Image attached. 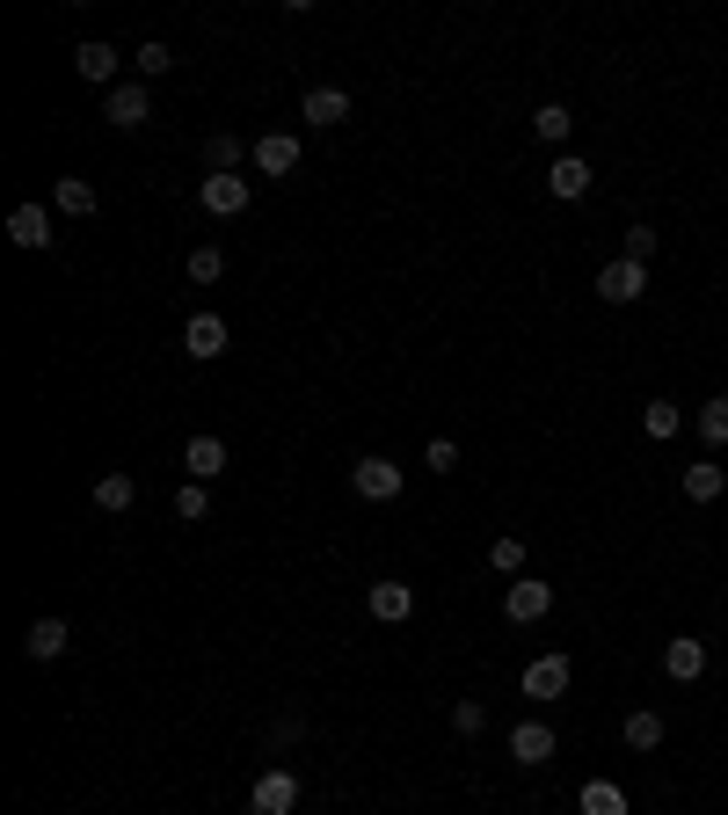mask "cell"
<instances>
[{
  "instance_id": "44dd1931",
  "label": "cell",
  "mask_w": 728,
  "mask_h": 815,
  "mask_svg": "<svg viewBox=\"0 0 728 815\" xmlns=\"http://www.w3.org/2000/svg\"><path fill=\"white\" fill-rule=\"evenodd\" d=\"M248 154H256L248 139H233V132H211V146H205V168H211V175H233Z\"/></svg>"
},
{
  "instance_id": "ba28073f",
  "label": "cell",
  "mask_w": 728,
  "mask_h": 815,
  "mask_svg": "<svg viewBox=\"0 0 728 815\" xmlns=\"http://www.w3.org/2000/svg\"><path fill=\"white\" fill-rule=\"evenodd\" d=\"M117 66H124L117 44H81V52H73V73L95 81V87H117Z\"/></svg>"
},
{
  "instance_id": "4dcf8cb0",
  "label": "cell",
  "mask_w": 728,
  "mask_h": 815,
  "mask_svg": "<svg viewBox=\"0 0 728 815\" xmlns=\"http://www.w3.org/2000/svg\"><path fill=\"white\" fill-rule=\"evenodd\" d=\"M451 729H459V735H481L488 729V707H481V699H459V707H451Z\"/></svg>"
},
{
  "instance_id": "277c9868",
  "label": "cell",
  "mask_w": 728,
  "mask_h": 815,
  "mask_svg": "<svg viewBox=\"0 0 728 815\" xmlns=\"http://www.w3.org/2000/svg\"><path fill=\"white\" fill-rule=\"evenodd\" d=\"M248 808H256V815H292L299 808V780L284 772V764H270V772L248 786Z\"/></svg>"
},
{
  "instance_id": "5b68a950",
  "label": "cell",
  "mask_w": 728,
  "mask_h": 815,
  "mask_svg": "<svg viewBox=\"0 0 728 815\" xmlns=\"http://www.w3.org/2000/svg\"><path fill=\"white\" fill-rule=\"evenodd\" d=\"M197 205H205L211 219H241L248 211V175H205V182H197Z\"/></svg>"
},
{
  "instance_id": "4316f807",
  "label": "cell",
  "mask_w": 728,
  "mask_h": 815,
  "mask_svg": "<svg viewBox=\"0 0 728 815\" xmlns=\"http://www.w3.org/2000/svg\"><path fill=\"white\" fill-rule=\"evenodd\" d=\"M699 437H707V445H728V394H714L707 408H699Z\"/></svg>"
},
{
  "instance_id": "6da1fadb",
  "label": "cell",
  "mask_w": 728,
  "mask_h": 815,
  "mask_svg": "<svg viewBox=\"0 0 728 815\" xmlns=\"http://www.w3.org/2000/svg\"><path fill=\"white\" fill-rule=\"evenodd\" d=\"M350 488H357L364 503H401V467L379 459V451H364L357 467H350Z\"/></svg>"
},
{
  "instance_id": "ffe728a7",
  "label": "cell",
  "mask_w": 728,
  "mask_h": 815,
  "mask_svg": "<svg viewBox=\"0 0 728 815\" xmlns=\"http://www.w3.org/2000/svg\"><path fill=\"white\" fill-rule=\"evenodd\" d=\"M299 109H306V124H343L350 95H343V87H306V103H299Z\"/></svg>"
},
{
  "instance_id": "cb8c5ba5",
  "label": "cell",
  "mask_w": 728,
  "mask_h": 815,
  "mask_svg": "<svg viewBox=\"0 0 728 815\" xmlns=\"http://www.w3.org/2000/svg\"><path fill=\"white\" fill-rule=\"evenodd\" d=\"M532 132H539V139H569V132H575V117H569V103H539L532 109Z\"/></svg>"
},
{
  "instance_id": "ac0fdd59",
  "label": "cell",
  "mask_w": 728,
  "mask_h": 815,
  "mask_svg": "<svg viewBox=\"0 0 728 815\" xmlns=\"http://www.w3.org/2000/svg\"><path fill=\"white\" fill-rule=\"evenodd\" d=\"M132 503H139V481H132V473H103V481H95V510L124 518Z\"/></svg>"
},
{
  "instance_id": "7402d4cb",
  "label": "cell",
  "mask_w": 728,
  "mask_h": 815,
  "mask_svg": "<svg viewBox=\"0 0 728 815\" xmlns=\"http://www.w3.org/2000/svg\"><path fill=\"white\" fill-rule=\"evenodd\" d=\"M721 488H728V473L714 467V459H699V467H685V495H693V503H721Z\"/></svg>"
},
{
  "instance_id": "3957f363",
  "label": "cell",
  "mask_w": 728,
  "mask_h": 815,
  "mask_svg": "<svg viewBox=\"0 0 728 815\" xmlns=\"http://www.w3.org/2000/svg\"><path fill=\"white\" fill-rule=\"evenodd\" d=\"M648 292V262H605V270H597V299H605V306H634V299Z\"/></svg>"
},
{
  "instance_id": "d6a6232c",
  "label": "cell",
  "mask_w": 728,
  "mask_h": 815,
  "mask_svg": "<svg viewBox=\"0 0 728 815\" xmlns=\"http://www.w3.org/2000/svg\"><path fill=\"white\" fill-rule=\"evenodd\" d=\"M656 255V226H626V262H648Z\"/></svg>"
},
{
  "instance_id": "603a6c76",
  "label": "cell",
  "mask_w": 728,
  "mask_h": 815,
  "mask_svg": "<svg viewBox=\"0 0 728 815\" xmlns=\"http://www.w3.org/2000/svg\"><path fill=\"white\" fill-rule=\"evenodd\" d=\"M575 808H583V815H626V794H620V786H612V780H590Z\"/></svg>"
},
{
  "instance_id": "9a60e30c",
  "label": "cell",
  "mask_w": 728,
  "mask_h": 815,
  "mask_svg": "<svg viewBox=\"0 0 728 815\" xmlns=\"http://www.w3.org/2000/svg\"><path fill=\"white\" fill-rule=\"evenodd\" d=\"M663 670H670L677 685H693V677L707 670V641H693V634H677V641L663 648Z\"/></svg>"
},
{
  "instance_id": "83f0119b",
  "label": "cell",
  "mask_w": 728,
  "mask_h": 815,
  "mask_svg": "<svg viewBox=\"0 0 728 815\" xmlns=\"http://www.w3.org/2000/svg\"><path fill=\"white\" fill-rule=\"evenodd\" d=\"M656 743H663L656 713H626V750H656Z\"/></svg>"
},
{
  "instance_id": "7a4b0ae2",
  "label": "cell",
  "mask_w": 728,
  "mask_h": 815,
  "mask_svg": "<svg viewBox=\"0 0 728 815\" xmlns=\"http://www.w3.org/2000/svg\"><path fill=\"white\" fill-rule=\"evenodd\" d=\"M547 612H554V583H532V575H518V583L503 591V619H510V626H539Z\"/></svg>"
},
{
  "instance_id": "484cf974",
  "label": "cell",
  "mask_w": 728,
  "mask_h": 815,
  "mask_svg": "<svg viewBox=\"0 0 728 815\" xmlns=\"http://www.w3.org/2000/svg\"><path fill=\"white\" fill-rule=\"evenodd\" d=\"M677 422H685V416H677V400H648V408H642L648 437H677Z\"/></svg>"
},
{
  "instance_id": "2e32d148",
  "label": "cell",
  "mask_w": 728,
  "mask_h": 815,
  "mask_svg": "<svg viewBox=\"0 0 728 815\" xmlns=\"http://www.w3.org/2000/svg\"><path fill=\"white\" fill-rule=\"evenodd\" d=\"M183 467H190V481H219V473H226V445H219V437H190V445H183Z\"/></svg>"
},
{
  "instance_id": "d6986e66",
  "label": "cell",
  "mask_w": 728,
  "mask_h": 815,
  "mask_svg": "<svg viewBox=\"0 0 728 815\" xmlns=\"http://www.w3.org/2000/svg\"><path fill=\"white\" fill-rule=\"evenodd\" d=\"M52 205L66 211V219H87V211L103 205V197H95V182H81V175H59V190H52Z\"/></svg>"
},
{
  "instance_id": "4fadbf2b",
  "label": "cell",
  "mask_w": 728,
  "mask_h": 815,
  "mask_svg": "<svg viewBox=\"0 0 728 815\" xmlns=\"http://www.w3.org/2000/svg\"><path fill=\"white\" fill-rule=\"evenodd\" d=\"M8 241H15V248H52V219H44V205H15V211H8Z\"/></svg>"
},
{
  "instance_id": "8fae6325",
  "label": "cell",
  "mask_w": 728,
  "mask_h": 815,
  "mask_svg": "<svg viewBox=\"0 0 728 815\" xmlns=\"http://www.w3.org/2000/svg\"><path fill=\"white\" fill-rule=\"evenodd\" d=\"M66 641H73L66 619H37L30 634H22V656H30V662H59V656H66Z\"/></svg>"
},
{
  "instance_id": "f546056e",
  "label": "cell",
  "mask_w": 728,
  "mask_h": 815,
  "mask_svg": "<svg viewBox=\"0 0 728 815\" xmlns=\"http://www.w3.org/2000/svg\"><path fill=\"white\" fill-rule=\"evenodd\" d=\"M190 278L197 284H219L226 278V248H197V255H190Z\"/></svg>"
},
{
  "instance_id": "7c38bea8",
  "label": "cell",
  "mask_w": 728,
  "mask_h": 815,
  "mask_svg": "<svg viewBox=\"0 0 728 815\" xmlns=\"http://www.w3.org/2000/svg\"><path fill=\"white\" fill-rule=\"evenodd\" d=\"M569 692V656H539L524 670V699H561Z\"/></svg>"
},
{
  "instance_id": "f1b7e54d",
  "label": "cell",
  "mask_w": 728,
  "mask_h": 815,
  "mask_svg": "<svg viewBox=\"0 0 728 815\" xmlns=\"http://www.w3.org/2000/svg\"><path fill=\"white\" fill-rule=\"evenodd\" d=\"M205 510H211L205 481H183V488H175V518H183V524H197V518H205Z\"/></svg>"
},
{
  "instance_id": "5bb4252c",
  "label": "cell",
  "mask_w": 728,
  "mask_h": 815,
  "mask_svg": "<svg viewBox=\"0 0 728 815\" xmlns=\"http://www.w3.org/2000/svg\"><path fill=\"white\" fill-rule=\"evenodd\" d=\"M510 757H518V764H547V757H554V729H547V721H518V729H510Z\"/></svg>"
},
{
  "instance_id": "8992f818",
  "label": "cell",
  "mask_w": 728,
  "mask_h": 815,
  "mask_svg": "<svg viewBox=\"0 0 728 815\" xmlns=\"http://www.w3.org/2000/svg\"><path fill=\"white\" fill-rule=\"evenodd\" d=\"M146 117H154V95H146V81H117V87H110V124H117V132H139Z\"/></svg>"
},
{
  "instance_id": "9c48e42d",
  "label": "cell",
  "mask_w": 728,
  "mask_h": 815,
  "mask_svg": "<svg viewBox=\"0 0 728 815\" xmlns=\"http://www.w3.org/2000/svg\"><path fill=\"white\" fill-rule=\"evenodd\" d=\"M248 160H256L262 175H292V168H299V139H292V132H262Z\"/></svg>"
},
{
  "instance_id": "52a82bcc",
  "label": "cell",
  "mask_w": 728,
  "mask_h": 815,
  "mask_svg": "<svg viewBox=\"0 0 728 815\" xmlns=\"http://www.w3.org/2000/svg\"><path fill=\"white\" fill-rule=\"evenodd\" d=\"M226 343H233V335H226V321H219V313H190V328H183V349H190L197 365L226 357Z\"/></svg>"
},
{
  "instance_id": "e0dca14e",
  "label": "cell",
  "mask_w": 728,
  "mask_h": 815,
  "mask_svg": "<svg viewBox=\"0 0 728 815\" xmlns=\"http://www.w3.org/2000/svg\"><path fill=\"white\" fill-rule=\"evenodd\" d=\"M547 190H554L561 205H575V197H590V168H583L575 154H561L554 168H547Z\"/></svg>"
},
{
  "instance_id": "30bf717a",
  "label": "cell",
  "mask_w": 728,
  "mask_h": 815,
  "mask_svg": "<svg viewBox=\"0 0 728 815\" xmlns=\"http://www.w3.org/2000/svg\"><path fill=\"white\" fill-rule=\"evenodd\" d=\"M364 605H372V619L401 626L408 612H416V591H408V583H372V591H364Z\"/></svg>"
},
{
  "instance_id": "e575fe53",
  "label": "cell",
  "mask_w": 728,
  "mask_h": 815,
  "mask_svg": "<svg viewBox=\"0 0 728 815\" xmlns=\"http://www.w3.org/2000/svg\"><path fill=\"white\" fill-rule=\"evenodd\" d=\"M299 735H306V729H299V713H284L278 729H270V750H292V743H299Z\"/></svg>"
},
{
  "instance_id": "1f68e13d",
  "label": "cell",
  "mask_w": 728,
  "mask_h": 815,
  "mask_svg": "<svg viewBox=\"0 0 728 815\" xmlns=\"http://www.w3.org/2000/svg\"><path fill=\"white\" fill-rule=\"evenodd\" d=\"M488 561H496V575H518V568H524V539H496V546H488Z\"/></svg>"
},
{
  "instance_id": "d4e9b609",
  "label": "cell",
  "mask_w": 728,
  "mask_h": 815,
  "mask_svg": "<svg viewBox=\"0 0 728 815\" xmlns=\"http://www.w3.org/2000/svg\"><path fill=\"white\" fill-rule=\"evenodd\" d=\"M132 66H139V81H160V73L175 66V52H168V44H160V36H146L139 52H132Z\"/></svg>"
},
{
  "instance_id": "836d02e7",
  "label": "cell",
  "mask_w": 728,
  "mask_h": 815,
  "mask_svg": "<svg viewBox=\"0 0 728 815\" xmlns=\"http://www.w3.org/2000/svg\"><path fill=\"white\" fill-rule=\"evenodd\" d=\"M430 467H437V473L459 467V445H451V437H430Z\"/></svg>"
}]
</instances>
